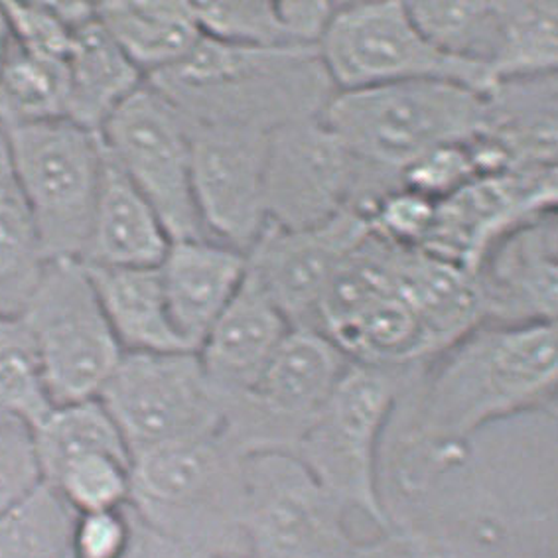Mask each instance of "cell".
Wrapping results in <instances>:
<instances>
[{"label":"cell","instance_id":"8","mask_svg":"<svg viewBox=\"0 0 558 558\" xmlns=\"http://www.w3.org/2000/svg\"><path fill=\"white\" fill-rule=\"evenodd\" d=\"M19 318L52 407L97 399L124 352L82 260H48Z\"/></svg>","mask_w":558,"mask_h":558},{"label":"cell","instance_id":"32","mask_svg":"<svg viewBox=\"0 0 558 558\" xmlns=\"http://www.w3.org/2000/svg\"><path fill=\"white\" fill-rule=\"evenodd\" d=\"M407 7L440 52L492 73L499 44L497 2H407Z\"/></svg>","mask_w":558,"mask_h":558},{"label":"cell","instance_id":"25","mask_svg":"<svg viewBox=\"0 0 558 558\" xmlns=\"http://www.w3.org/2000/svg\"><path fill=\"white\" fill-rule=\"evenodd\" d=\"M85 269L123 352L187 350L170 320L158 267L109 269L85 265Z\"/></svg>","mask_w":558,"mask_h":558},{"label":"cell","instance_id":"5","mask_svg":"<svg viewBox=\"0 0 558 558\" xmlns=\"http://www.w3.org/2000/svg\"><path fill=\"white\" fill-rule=\"evenodd\" d=\"M324 123L365 162L403 172L438 146L482 135L486 94L423 80L336 92Z\"/></svg>","mask_w":558,"mask_h":558},{"label":"cell","instance_id":"24","mask_svg":"<svg viewBox=\"0 0 558 558\" xmlns=\"http://www.w3.org/2000/svg\"><path fill=\"white\" fill-rule=\"evenodd\" d=\"M97 21L145 80L184 60L202 40L194 2H99Z\"/></svg>","mask_w":558,"mask_h":558},{"label":"cell","instance_id":"31","mask_svg":"<svg viewBox=\"0 0 558 558\" xmlns=\"http://www.w3.org/2000/svg\"><path fill=\"white\" fill-rule=\"evenodd\" d=\"M77 513L41 482L0 515V558H70Z\"/></svg>","mask_w":558,"mask_h":558},{"label":"cell","instance_id":"45","mask_svg":"<svg viewBox=\"0 0 558 558\" xmlns=\"http://www.w3.org/2000/svg\"><path fill=\"white\" fill-rule=\"evenodd\" d=\"M70 558H72V557H70Z\"/></svg>","mask_w":558,"mask_h":558},{"label":"cell","instance_id":"40","mask_svg":"<svg viewBox=\"0 0 558 558\" xmlns=\"http://www.w3.org/2000/svg\"><path fill=\"white\" fill-rule=\"evenodd\" d=\"M133 538V521L123 509L80 513L72 535V558H124Z\"/></svg>","mask_w":558,"mask_h":558},{"label":"cell","instance_id":"35","mask_svg":"<svg viewBox=\"0 0 558 558\" xmlns=\"http://www.w3.org/2000/svg\"><path fill=\"white\" fill-rule=\"evenodd\" d=\"M194 11L199 31L211 40L247 48L292 46L277 2H194Z\"/></svg>","mask_w":558,"mask_h":558},{"label":"cell","instance_id":"42","mask_svg":"<svg viewBox=\"0 0 558 558\" xmlns=\"http://www.w3.org/2000/svg\"><path fill=\"white\" fill-rule=\"evenodd\" d=\"M338 4L333 2H277L280 24L292 46L318 48Z\"/></svg>","mask_w":558,"mask_h":558},{"label":"cell","instance_id":"20","mask_svg":"<svg viewBox=\"0 0 558 558\" xmlns=\"http://www.w3.org/2000/svg\"><path fill=\"white\" fill-rule=\"evenodd\" d=\"M393 292L421 324L430 360L486 324L474 272L423 248L401 251Z\"/></svg>","mask_w":558,"mask_h":558},{"label":"cell","instance_id":"34","mask_svg":"<svg viewBox=\"0 0 558 558\" xmlns=\"http://www.w3.org/2000/svg\"><path fill=\"white\" fill-rule=\"evenodd\" d=\"M80 513L123 509L131 496V460L109 452L75 456L44 480Z\"/></svg>","mask_w":558,"mask_h":558},{"label":"cell","instance_id":"6","mask_svg":"<svg viewBox=\"0 0 558 558\" xmlns=\"http://www.w3.org/2000/svg\"><path fill=\"white\" fill-rule=\"evenodd\" d=\"M46 260H82L104 174L101 136L70 119L0 124Z\"/></svg>","mask_w":558,"mask_h":558},{"label":"cell","instance_id":"29","mask_svg":"<svg viewBox=\"0 0 558 558\" xmlns=\"http://www.w3.org/2000/svg\"><path fill=\"white\" fill-rule=\"evenodd\" d=\"M499 44L494 82L537 77L558 70V4L497 2Z\"/></svg>","mask_w":558,"mask_h":558},{"label":"cell","instance_id":"27","mask_svg":"<svg viewBox=\"0 0 558 558\" xmlns=\"http://www.w3.org/2000/svg\"><path fill=\"white\" fill-rule=\"evenodd\" d=\"M31 211L0 135V312L19 316L46 267Z\"/></svg>","mask_w":558,"mask_h":558},{"label":"cell","instance_id":"37","mask_svg":"<svg viewBox=\"0 0 558 558\" xmlns=\"http://www.w3.org/2000/svg\"><path fill=\"white\" fill-rule=\"evenodd\" d=\"M12 40L28 52L68 62L75 28L63 21L53 2H2Z\"/></svg>","mask_w":558,"mask_h":558},{"label":"cell","instance_id":"4","mask_svg":"<svg viewBox=\"0 0 558 558\" xmlns=\"http://www.w3.org/2000/svg\"><path fill=\"white\" fill-rule=\"evenodd\" d=\"M421 365L352 362L294 450L341 506L362 511L381 531L393 527L381 489L383 445L397 404Z\"/></svg>","mask_w":558,"mask_h":558},{"label":"cell","instance_id":"43","mask_svg":"<svg viewBox=\"0 0 558 558\" xmlns=\"http://www.w3.org/2000/svg\"><path fill=\"white\" fill-rule=\"evenodd\" d=\"M133 519V515H131ZM124 558H226L202 555L180 547L168 538L156 535L155 531L145 527L141 521L133 519V538Z\"/></svg>","mask_w":558,"mask_h":558},{"label":"cell","instance_id":"30","mask_svg":"<svg viewBox=\"0 0 558 558\" xmlns=\"http://www.w3.org/2000/svg\"><path fill=\"white\" fill-rule=\"evenodd\" d=\"M68 65L9 41L0 65V124L65 119Z\"/></svg>","mask_w":558,"mask_h":558},{"label":"cell","instance_id":"17","mask_svg":"<svg viewBox=\"0 0 558 558\" xmlns=\"http://www.w3.org/2000/svg\"><path fill=\"white\" fill-rule=\"evenodd\" d=\"M486 324H555L558 311V218L547 211L507 231L474 269Z\"/></svg>","mask_w":558,"mask_h":558},{"label":"cell","instance_id":"16","mask_svg":"<svg viewBox=\"0 0 558 558\" xmlns=\"http://www.w3.org/2000/svg\"><path fill=\"white\" fill-rule=\"evenodd\" d=\"M369 231V219L355 211L312 228L267 223L247 253V267L292 328L314 330L324 290L341 260Z\"/></svg>","mask_w":558,"mask_h":558},{"label":"cell","instance_id":"21","mask_svg":"<svg viewBox=\"0 0 558 558\" xmlns=\"http://www.w3.org/2000/svg\"><path fill=\"white\" fill-rule=\"evenodd\" d=\"M170 241L153 206L105 153L83 265L109 269L158 267Z\"/></svg>","mask_w":558,"mask_h":558},{"label":"cell","instance_id":"12","mask_svg":"<svg viewBox=\"0 0 558 558\" xmlns=\"http://www.w3.org/2000/svg\"><path fill=\"white\" fill-rule=\"evenodd\" d=\"M345 513L296 456L245 458L247 558H353Z\"/></svg>","mask_w":558,"mask_h":558},{"label":"cell","instance_id":"38","mask_svg":"<svg viewBox=\"0 0 558 558\" xmlns=\"http://www.w3.org/2000/svg\"><path fill=\"white\" fill-rule=\"evenodd\" d=\"M436 202L409 187L383 197L369 218L372 231L403 248H421L435 223Z\"/></svg>","mask_w":558,"mask_h":558},{"label":"cell","instance_id":"41","mask_svg":"<svg viewBox=\"0 0 558 558\" xmlns=\"http://www.w3.org/2000/svg\"><path fill=\"white\" fill-rule=\"evenodd\" d=\"M353 558H446L438 538L424 523L395 521L393 527L367 543H360Z\"/></svg>","mask_w":558,"mask_h":558},{"label":"cell","instance_id":"7","mask_svg":"<svg viewBox=\"0 0 558 558\" xmlns=\"http://www.w3.org/2000/svg\"><path fill=\"white\" fill-rule=\"evenodd\" d=\"M401 186L399 172L353 155L322 114L270 133L265 206L272 226L312 228L343 211L369 219L383 197Z\"/></svg>","mask_w":558,"mask_h":558},{"label":"cell","instance_id":"11","mask_svg":"<svg viewBox=\"0 0 558 558\" xmlns=\"http://www.w3.org/2000/svg\"><path fill=\"white\" fill-rule=\"evenodd\" d=\"M350 365L320 331L292 328L257 383L223 399L221 436L241 456L294 454Z\"/></svg>","mask_w":558,"mask_h":558},{"label":"cell","instance_id":"19","mask_svg":"<svg viewBox=\"0 0 558 558\" xmlns=\"http://www.w3.org/2000/svg\"><path fill=\"white\" fill-rule=\"evenodd\" d=\"M172 326L197 352L247 275V255L214 239L170 241L158 265Z\"/></svg>","mask_w":558,"mask_h":558},{"label":"cell","instance_id":"2","mask_svg":"<svg viewBox=\"0 0 558 558\" xmlns=\"http://www.w3.org/2000/svg\"><path fill=\"white\" fill-rule=\"evenodd\" d=\"M146 82L186 123L265 133L320 117L336 95L318 48H247L206 36L184 60Z\"/></svg>","mask_w":558,"mask_h":558},{"label":"cell","instance_id":"3","mask_svg":"<svg viewBox=\"0 0 558 558\" xmlns=\"http://www.w3.org/2000/svg\"><path fill=\"white\" fill-rule=\"evenodd\" d=\"M245 458L221 435L136 456L126 509L187 550L247 558Z\"/></svg>","mask_w":558,"mask_h":558},{"label":"cell","instance_id":"1","mask_svg":"<svg viewBox=\"0 0 558 558\" xmlns=\"http://www.w3.org/2000/svg\"><path fill=\"white\" fill-rule=\"evenodd\" d=\"M558 331L555 324L477 330L423 363L391 424L395 476L407 496L464 464L472 438L525 413L555 416Z\"/></svg>","mask_w":558,"mask_h":558},{"label":"cell","instance_id":"10","mask_svg":"<svg viewBox=\"0 0 558 558\" xmlns=\"http://www.w3.org/2000/svg\"><path fill=\"white\" fill-rule=\"evenodd\" d=\"M336 92L438 80L487 94L486 68L446 56L424 36L407 2H338L318 46Z\"/></svg>","mask_w":558,"mask_h":558},{"label":"cell","instance_id":"33","mask_svg":"<svg viewBox=\"0 0 558 558\" xmlns=\"http://www.w3.org/2000/svg\"><path fill=\"white\" fill-rule=\"evenodd\" d=\"M50 409L28 331L19 316L0 312V423L32 428Z\"/></svg>","mask_w":558,"mask_h":558},{"label":"cell","instance_id":"26","mask_svg":"<svg viewBox=\"0 0 558 558\" xmlns=\"http://www.w3.org/2000/svg\"><path fill=\"white\" fill-rule=\"evenodd\" d=\"M403 247L369 231L341 260L322 294L314 330L330 338L391 294Z\"/></svg>","mask_w":558,"mask_h":558},{"label":"cell","instance_id":"9","mask_svg":"<svg viewBox=\"0 0 558 558\" xmlns=\"http://www.w3.org/2000/svg\"><path fill=\"white\" fill-rule=\"evenodd\" d=\"M131 462L156 448L221 435L226 404L196 352H124L97 397Z\"/></svg>","mask_w":558,"mask_h":558},{"label":"cell","instance_id":"14","mask_svg":"<svg viewBox=\"0 0 558 558\" xmlns=\"http://www.w3.org/2000/svg\"><path fill=\"white\" fill-rule=\"evenodd\" d=\"M192 187L209 239L247 255L267 228L265 178L270 133L190 124Z\"/></svg>","mask_w":558,"mask_h":558},{"label":"cell","instance_id":"23","mask_svg":"<svg viewBox=\"0 0 558 558\" xmlns=\"http://www.w3.org/2000/svg\"><path fill=\"white\" fill-rule=\"evenodd\" d=\"M65 65V119L94 133H99L109 117L146 82L97 16L75 32Z\"/></svg>","mask_w":558,"mask_h":558},{"label":"cell","instance_id":"13","mask_svg":"<svg viewBox=\"0 0 558 558\" xmlns=\"http://www.w3.org/2000/svg\"><path fill=\"white\" fill-rule=\"evenodd\" d=\"M105 153L146 197L168 238H207L192 187V141L184 117L145 82L99 131Z\"/></svg>","mask_w":558,"mask_h":558},{"label":"cell","instance_id":"44","mask_svg":"<svg viewBox=\"0 0 558 558\" xmlns=\"http://www.w3.org/2000/svg\"><path fill=\"white\" fill-rule=\"evenodd\" d=\"M9 41H11V31H9V22H7L4 9L0 4V65H2L4 53H7V48H9Z\"/></svg>","mask_w":558,"mask_h":558},{"label":"cell","instance_id":"15","mask_svg":"<svg viewBox=\"0 0 558 558\" xmlns=\"http://www.w3.org/2000/svg\"><path fill=\"white\" fill-rule=\"evenodd\" d=\"M558 170H507L480 177L436 202L435 223L423 251L476 269L487 248L523 221L557 211Z\"/></svg>","mask_w":558,"mask_h":558},{"label":"cell","instance_id":"22","mask_svg":"<svg viewBox=\"0 0 558 558\" xmlns=\"http://www.w3.org/2000/svg\"><path fill=\"white\" fill-rule=\"evenodd\" d=\"M482 135L504 148L511 170L557 168V73L496 82L486 94Z\"/></svg>","mask_w":558,"mask_h":558},{"label":"cell","instance_id":"36","mask_svg":"<svg viewBox=\"0 0 558 558\" xmlns=\"http://www.w3.org/2000/svg\"><path fill=\"white\" fill-rule=\"evenodd\" d=\"M480 177L472 138L465 143L438 146L401 172L404 187L430 197L433 202L452 196L460 187Z\"/></svg>","mask_w":558,"mask_h":558},{"label":"cell","instance_id":"18","mask_svg":"<svg viewBox=\"0 0 558 558\" xmlns=\"http://www.w3.org/2000/svg\"><path fill=\"white\" fill-rule=\"evenodd\" d=\"M292 330L248 270L235 296L209 328L197 357L223 399L248 391Z\"/></svg>","mask_w":558,"mask_h":558},{"label":"cell","instance_id":"39","mask_svg":"<svg viewBox=\"0 0 558 558\" xmlns=\"http://www.w3.org/2000/svg\"><path fill=\"white\" fill-rule=\"evenodd\" d=\"M41 482L31 428L12 421L0 423V515Z\"/></svg>","mask_w":558,"mask_h":558},{"label":"cell","instance_id":"28","mask_svg":"<svg viewBox=\"0 0 558 558\" xmlns=\"http://www.w3.org/2000/svg\"><path fill=\"white\" fill-rule=\"evenodd\" d=\"M41 480L75 456L109 452L131 460L123 436L99 399L56 404L31 428Z\"/></svg>","mask_w":558,"mask_h":558}]
</instances>
